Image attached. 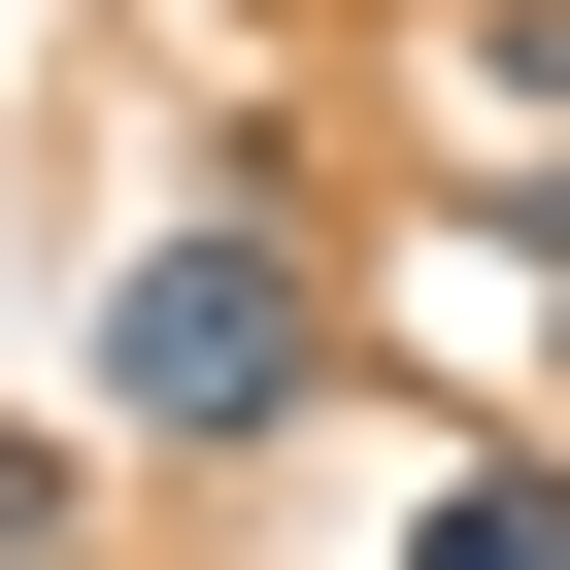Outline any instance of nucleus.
Masks as SVG:
<instances>
[{
    "instance_id": "nucleus-2",
    "label": "nucleus",
    "mask_w": 570,
    "mask_h": 570,
    "mask_svg": "<svg viewBox=\"0 0 570 570\" xmlns=\"http://www.w3.org/2000/svg\"><path fill=\"white\" fill-rule=\"evenodd\" d=\"M403 570H570V470H436V503H403Z\"/></svg>"
},
{
    "instance_id": "nucleus-1",
    "label": "nucleus",
    "mask_w": 570,
    "mask_h": 570,
    "mask_svg": "<svg viewBox=\"0 0 570 570\" xmlns=\"http://www.w3.org/2000/svg\"><path fill=\"white\" fill-rule=\"evenodd\" d=\"M303 370H336V268L268 235V202H202V235L101 268V403L135 436H303Z\"/></svg>"
},
{
    "instance_id": "nucleus-3",
    "label": "nucleus",
    "mask_w": 570,
    "mask_h": 570,
    "mask_svg": "<svg viewBox=\"0 0 570 570\" xmlns=\"http://www.w3.org/2000/svg\"><path fill=\"white\" fill-rule=\"evenodd\" d=\"M68 537H101V503H68V436H0V570H68Z\"/></svg>"
}]
</instances>
